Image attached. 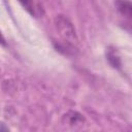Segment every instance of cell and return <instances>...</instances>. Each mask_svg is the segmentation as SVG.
<instances>
[{
    "mask_svg": "<svg viewBox=\"0 0 132 132\" xmlns=\"http://www.w3.org/2000/svg\"><path fill=\"white\" fill-rule=\"evenodd\" d=\"M107 57H108V60H109L110 64H111L113 67H119V65H120V61H119V58L116 57L114 54L109 53V54L107 55Z\"/></svg>",
    "mask_w": 132,
    "mask_h": 132,
    "instance_id": "cell-5",
    "label": "cell"
},
{
    "mask_svg": "<svg viewBox=\"0 0 132 132\" xmlns=\"http://www.w3.org/2000/svg\"><path fill=\"white\" fill-rule=\"evenodd\" d=\"M0 43L1 44H5V39H4V37H3L1 32H0Z\"/></svg>",
    "mask_w": 132,
    "mask_h": 132,
    "instance_id": "cell-6",
    "label": "cell"
},
{
    "mask_svg": "<svg viewBox=\"0 0 132 132\" xmlns=\"http://www.w3.org/2000/svg\"><path fill=\"white\" fill-rule=\"evenodd\" d=\"M65 118L68 121V124L73 125V124H79L82 122L84 118L81 117V114L77 113L76 111H69L68 113L65 114Z\"/></svg>",
    "mask_w": 132,
    "mask_h": 132,
    "instance_id": "cell-3",
    "label": "cell"
},
{
    "mask_svg": "<svg viewBox=\"0 0 132 132\" xmlns=\"http://www.w3.org/2000/svg\"><path fill=\"white\" fill-rule=\"evenodd\" d=\"M54 24H55V28L57 30V32L59 33V35L61 36V38L67 42L70 45H75L77 44V35L75 32V29L72 25V23L64 15L59 14L55 18L54 20Z\"/></svg>",
    "mask_w": 132,
    "mask_h": 132,
    "instance_id": "cell-1",
    "label": "cell"
},
{
    "mask_svg": "<svg viewBox=\"0 0 132 132\" xmlns=\"http://www.w3.org/2000/svg\"><path fill=\"white\" fill-rule=\"evenodd\" d=\"M22 6L32 15H35V5L33 0H19Z\"/></svg>",
    "mask_w": 132,
    "mask_h": 132,
    "instance_id": "cell-4",
    "label": "cell"
},
{
    "mask_svg": "<svg viewBox=\"0 0 132 132\" xmlns=\"http://www.w3.org/2000/svg\"><path fill=\"white\" fill-rule=\"evenodd\" d=\"M116 6L118 8V10L126 15L127 18H130L131 16V11H132V6H131V3L129 0H117L116 2Z\"/></svg>",
    "mask_w": 132,
    "mask_h": 132,
    "instance_id": "cell-2",
    "label": "cell"
}]
</instances>
